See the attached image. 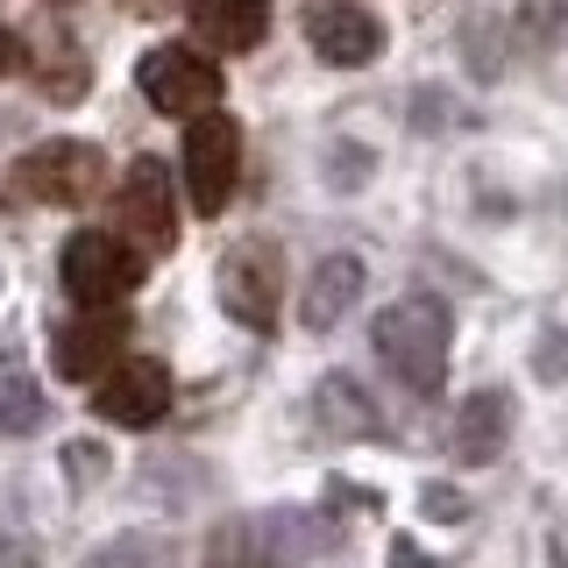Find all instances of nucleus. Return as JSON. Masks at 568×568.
<instances>
[{
    "label": "nucleus",
    "mask_w": 568,
    "mask_h": 568,
    "mask_svg": "<svg viewBox=\"0 0 568 568\" xmlns=\"http://www.w3.org/2000/svg\"><path fill=\"white\" fill-rule=\"evenodd\" d=\"M369 342H377L384 369L398 377L405 390H419V398H434L440 384H448V342H455V320L440 306L434 292H405L398 306L377 313V327H369Z\"/></svg>",
    "instance_id": "nucleus-1"
},
{
    "label": "nucleus",
    "mask_w": 568,
    "mask_h": 568,
    "mask_svg": "<svg viewBox=\"0 0 568 568\" xmlns=\"http://www.w3.org/2000/svg\"><path fill=\"white\" fill-rule=\"evenodd\" d=\"M58 277L79 313H121L142 284V248L129 235H106V227H79L58 256Z\"/></svg>",
    "instance_id": "nucleus-2"
},
{
    "label": "nucleus",
    "mask_w": 568,
    "mask_h": 568,
    "mask_svg": "<svg viewBox=\"0 0 568 568\" xmlns=\"http://www.w3.org/2000/svg\"><path fill=\"white\" fill-rule=\"evenodd\" d=\"M135 85L156 114L192 121V114H213V100H221V64L192 43H156L150 58L135 64Z\"/></svg>",
    "instance_id": "nucleus-3"
},
{
    "label": "nucleus",
    "mask_w": 568,
    "mask_h": 568,
    "mask_svg": "<svg viewBox=\"0 0 568 568\" xmlns=\"http://www.w3.org/2000/svg\"><path fill=\"white\" fill-rule=\"evenodd\" d=\"M242 178V129L235 114H192L185 121V192L200 213H221Z\"/></svg>",
    "instance_id": "nucleus-4"
},
{
    "label": "nucleus",
    "mask_w": 568,
    "mask_h": 568,
    "mask_svg": "<svg viewBox=\"0 0 568 568\" xmlns=\"http://www.w3.org/2000/svg\"><path fill=\"white\" fill-rule=\"evenodd\" d=\"M114 221L129 227V242L142 256H164L178 242V185H171V164L164 156H135L129 178L114 192Z\"/></svg>",
    "instance_id": "nucleus-5"
},
{
    "label": "nucleus",
    "mask_w": 568,
    "mask_h": 568,
    "mask_svg": "<svg viewBox=\"0 0 568 568\" xmlns=\"http://www.w3.org/2000/svg\"><path fill=\"white\" fill-rule=\"evenodd\" d=\"M100 150L93 142H71V135H50V142H36V150L14 164V185L29 192V200H43V206H85L100 192Z\"/></svg>",
    "instance_id": "nucleus-6"
},
{
    "label": "nucleus",
    "mask_w": 568,
    "mask_h": 568,
    "mask_svg": "<svg viewBox=\"0 0 568 568\" xmlns=\"http://www.w3.org/2000/svg\"><path fill=\"white\" fill-rule=\"evenodd\" d=\"M221 306L242 320V327L271 334L277 306H284V271H277V248L271 242H242L221 256Z\"/></svg>",
    "instance_id": "nucleus-7"
},
{
    "label": "nucleus",
    "mask_w": 568,
    "mask_h": 568,
    "mask_svg": "<svg viewBox=\"0 0 568 568\" xmlns=\"http://www.w3.org/2000/svg\"><path fill=\"white\" fill-rule=\"evenodd\" d=\"M306 43L320 64L334 71H363L384 58V22L369 8H355V0H313L306 8Z\"/></svg>",
    "instance_id": "nucleus-8"
},
{
    "label": "nucleus",
    "mask_w": 568,
    "mask_h": 568,
    "mask_svg": "<svg viewBox=\"0 0 568 568\" xmlns=\"http://www.w3.org/2000/svg\"><path fill=\"white\" fill-rule=\"evenodd\" d=\"M93 413H100L106 426H129V434L156 426V419L171 413V369L156 363V355H129V363H121L114 377H100Z\"/></svg>",
    "instance_id": "nucleus-9"
},
{
    "label": "nucleus",
    "mask_w": 568,
    "mask_h": 568,
    "mask_svg": "<svg viewBox=\"0 0 568 568\" xmlns=\"http://www.w3.org/2000/svg\"><path fill=\"white\" fill-rule=\"evenodd\" d=\"M121 348H129V320L121 313H79L58 327L50 363H58L64 384H93V377H114L121 369Z\"/></svg>",
    "instance_id": "nucleus-10"
},
{
    "label": "nucleus",
    "mask_w": 568,
    "mask_h": 568,
    "mask_svg": "<svg viewBox=\"0 0 568 568\" xmlns=\"http://www.w3.org/2000/svg\"><path fill=\"white\" fill-rule=\"evenodd\" d=\"M505 440H511V398H505V390H469V398H462V413H455V426H448L455 462L484 469V462L505 455Z\"/></svg>",
    "instance_id": "nucleus-11"
},
{
    "label": "nucleus",
    "mask_w": 568,
    "mask_h": 568,
    "mask_svg": "<svg viewBox=\"0 0 568 568\" xmlns=\"http://www.w3.org/2000/svg\"><path fill=\"white\" fill-rule=\"evenodd\" d=\"M192 29H200L206 50L242 58V50H256L263 29H271V0H192Z\"/></svg>",
    "instance_id": "nucleus-12"
},
{
    "label": "nucleus",
    "mask_w": 568,
    "mask_h": 568,
    "mask_svg": "<svg viewBox=\"0 0 568 568\" xmlns=\"http://www.w3.org/2000/svg\"><path fill=\"white\" fill-rule=\"evenodd\" d=\"M313 419H320V434H334V440H377L384 434V419H377V398H369L355 377H320L313 390Z\"/></svg>",
    "instance_id": "nucleus-13"
},
{
    "label": "nucleus",
    "mask_w": 568,
    "mask_h": 568,
    "mask_svg": "<svg viewBox=\"0 0 568 568\" xmlns=\"http://www.w3.org/2000/svg\"><path fill=\"white\" fill-rule=\"evenodd\" d=\"M355 292H363V263H355V256H327L306 277V292H298V320H306L313 334H327L334 320L355 306Z\"/></svg>",
    "instance_id": "nucleus-14"
},
{
    "label": "nucleus",
    "mask_w": 568,
    "mask_h": 568,
    "mask_svg": "<svg viewBox=\"0 0 568 568\" xmlns=\"http://www.w3.org/2000/svg\"><path fill=\"white\" fill-rule=\"evenodd\" d=\"M206 568H277V561H271V547H263L256 519H227V526H213V540H206Z\"/></svg>",
    "instance_id": "nucleus-15"
},
{
    "label": "nucleus",
    "mask_w": 568,
    "mask_h": 568,
    "mask_svg": "<svg viewBox=\"0 0 568 568\" xmlns=\"http://www.w3.org/2000/svg\"><path fill=\"white\" fill-rule=\"evenodd\" d=\"M43 390H36V377H22V369H8L0 377V434H36L43 426Z\"/></svg>",
    "instance_id": "nucleus-16"
},
{
    "label": "nucleus",
    "mask_w": 568,
    "mask_h": 568,
    "mask_svg": "<svg viewBox=\"0 0 568 568\" xmlns=\"http://www.w3.org/2000/svg\"><path fill=\"white\" fill-rule=\"evenodd\" d=\"M85 568H156V547L150 540H106Z\"/></svg>",
    "instance_id": "nucleus-17"
},
{
    "label": "nucleus",
    "mask_w": 568,
    "mask_h": 568,
    "mask_svg": "<svg viewBox=\"0 0 568 568\" xmlns=\"http://www.w3.org/2000/svg\"><path fill=\"white\" fill-rule=\"evenodd\" d=\"M36 561H43V547H36L22 526L0 519V568H36Z\"/></svg>",
    "instance_id": "nucleus-18"
},
{
    "label": "nucleus",
    "mask_w": 568,
    "mask_h": 568,
    "mask_svg": "<svg viewBox=\"0 0 568 568\" xmlns=\"http://www.w3.org/2000/svg\"><path fill=\"white\" fill-rule=\"evenodd\" d=\"M14 64H22V36H14V29H0V79H8Z\"/></svg>",
    "instance_id": "nucleus-19"
},
{
    "label": "nucleus",
    "mask_w": 568,
    "mask_h": 568,
    "mask_svg": "<svg viewBox=\"0 0 568 568\" xmlns=\"http://www.w3.org/2000/svg\"><path fill=\"white\" fill-rule=\"evenodd\" d=\"M426 511H440V519H462V497H455V490H426Z\"/></svg>",
    "instance_id": "nucleus-20"
},
{
    "label": "nucleus",
    "mask_w": 568,
    "mask_h": 568,
    "mask_svg": "<svg viewBox=\"0 0 568 568\" xmlns=\"http://www.w3.org/2000/svg\"><path fill=\"white\" fill-rule=\"evenodd\" d=\"M561 22H568V0H540V29H547V36H555Z\"/></svg>",
    "instance_id": "nucleus-21"
},
{
    "label": "nucleus",
    "mask_w": 568,
    "mask_h": 568,
    "mask_svg": "<svg viewBox=\"0 0 568 568\" xmlns=\"http://www.w3.org/2000/svg\"><path fill=\"white\" fill-rule=\"evenodd\" d=\"M547 561H555V568H568V519L555 526V540H547Z\"/></svg>",
    "instance_id": "nucleus-22"
}]
</instances>
